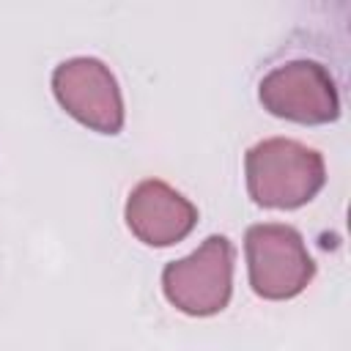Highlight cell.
<instances>
[{"label": "cell", "instance_id": "obj_1", "mask_svg": "<svg viewBox=\"0 0 351 351\" xmlns=\"http://www.w3.org/2000/svg\"><path fill=\"white\" fill-rule=\"evenodd\" d=\"M247 192L263 208H302L326 184L324 156L291 137H266L244 154Z\"/></svg>", "mask_w": 351, "mask_h": 351}, {"label": "cell", "instance_id": "obj_2", "mask_svg": "<svg viewBox=\"0 0 351 351\" xmlns=\"http://www.w3.org/2000/svg\"><path fill=\"white\" fill-rule=\"evenodd\" d=\"M236 250L228 236H206L195 252L165 263L162 293L184 315L208 318L228 307L233 293Z\"/></svg>", "mask_w": 351, "mask_h": 351}, {"label": "cell", "instance_id": "obj_3", "mask_svg": "<svg viewBox=\"0 0 351 351\" xmlns=\"http://www.w3.org/2000/svg\"><path fill=\"white\" fill-rule=\"evenodd\" d=\"M247 277L255 296L285 302L299 296L315 277V261L302 233L285 222H258L244 233Z\"/></svg>", "mask_w": 351, "mask_h": 351}, {"label": "cell", "instance_id": "obj_4", "mask_svg": "<svg viewBox=\"0 0 351 351\" xmlns=\"http://www.w3.org/2000/svg\"><path fill=\"white\" fill-rule=\"evenodd\" d=\"M258 99L274 118L304 126H321L340 118V96L329 69L307 58L269 69L258 82Z\"/></svg>", "mask_w": 351, "mask_h": 351}, {"label": "cell", "instance_id": "obj_5", "mask_svg": "<svg viewBox=\"0 0 351 351\" xmlns=\"http://www.w3.org/2000/svg\"><path fill=\"white\" fill-rule=\"evenodd\" d=\"M52 93L77 123L99 134H118L123 129V93L104 60L88 55L60 60L52 69Z\"/></svg>", "mask_w": 351, "mask_h": 351}, {"label": "cell", "instance_id": "obj_6", "mask_svg": "<svg viewBox=\"0 0 351 351\" xmlns=\"http://www.w3.org/2000/svg\"><path fill=\"white\" fill-rule=\"evenodd\" d=\"M132 236L148 247H173L197 225V206L162 178L140 181L123 206Z\"/></svg>", "mask_w": 351, "mask_h": 351}]
</instances>
